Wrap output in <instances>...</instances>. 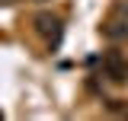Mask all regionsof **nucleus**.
Masks as SVG:
<instances>
[{
  "label": "nucleus",
  "mask_w": 128,
  "mask_h": 121,
  "mask_svg": "<svg viewBox=\"0 0 128 121\" xmlns=\"http://www.w3.org/2000/svg\"><path fill=\"white\" fill-rule=\"evenodd\" d=\"M102 76H109L115 83H125L128 80V60L118 54V51H109L106 58H102Z\"/></svg>",
  "instance_id": "f257e3e1"
},
{
  "label": "nucleus",
  "mask_w": 128,
  "mask_h": 121,
  "mask_svg": "<svg viewBox=\"0 0 128 121\" xmlns=\"http://www.w3.org/2000/svg\"><path fill=\"white\" fill-rule=\"evenodd\" d=\"M35 32L42 35V38H48L51 45H58V38H61V19L51 13H42L35 16Z\"/></svg>",
  "instance_id": "f03ea898"
},
{
  "label": "nucleus",
  "mask_w": 128,
  "mask_h": 121,
  "mask_svg": "<svg viewBox=\"0 0 128 121\" xmlns=\"http://www.w3.org/2000/svg\"><path fill=\"white\" fill-rule=\"evenodd\" d=\"M102 35L112 38V42H125V38H128V16H125V19H112V22H106V26H102Z\"/></svg>",
  "instance_id": "7ed1b4c3"
},
{
  "label": "nucleus",
  "mask_w": 128,
  "mask_h": 121,
  "mask_svg": "<svg viewBox=\"0 0 128 121\" xmlns=\"http://www.w3.org/2000/svg\"><path fill=\"white\" fill-rule=\"evenodd\" d=\"M118 13H122V16H128V6H122V10H118Z\"/></svg>",
  "instance_id": "20e7f679"
},
{
  "label": "nucleus",
  "mask_w": 128,
  "mask_h": 121,
  "mask_svg": "<svg viewBox=\"0 0 128 121\" xmlns=\"http://www.w3.org/2000/svg\"><path fill=\"white\" fill-rule=\"evenodd\" d=\"M0 3H13V0H0Z\"/></svg>",
  "instance_id": "39448f33"
},
{
  "label": "nucleus",
  "mask_w": 128,
  "mask_h": 121,
  "mask_svg": "<svg viewBox=\"0 0 128 121\" xmlns=\"http://www.w3.org/2000/svg\"><path fill=\"white\" fill-rule=\"evenodd\" d=\"M35 3H45V0H35Z\"/></svg>",
  "instance_id": "423d86ee"
}]
</instances>
